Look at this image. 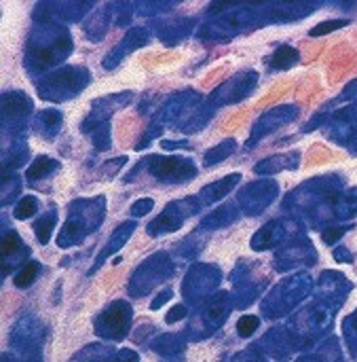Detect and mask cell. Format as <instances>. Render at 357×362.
Returning a JSON list of instances; mask_svg holds the SVG:
<instances>
[{
  "mask_svg": "<svg viewBox=\"0 0 357 362\" xmlns=\"http://www.w3.org/2000/svg\"><path fill=\"white\" fill-rule=\"evenodd\" d=\"M174 273V263L168 252H157L152 256H148L146 261L135 269L131 282H129V291L133 293V297H144L146 293H150L157 284L165 282Z\"/></svg>",
  "mask_w": 357,
  "mask_h": 362,
  "instance_id": "obj_9",
  "label": "cell"
},
{
  "mask_svg": "<svg viewBox=\"0 0 357 362\" xmlns=\"http://www.w3.org/2000/svg\"><path fill=\"white\" fill-rule=\"evenodd\" d=\"M64 125V115L58 109H45L36 115L34 119V132L41 134L47 140H53L60 134V129Z\"/></svg>",
  "mask_w": 357,
  "mask_h": 362,
  "instance_id": "obj_29",
  "label": "cell"
},
{
  "mask_svg": "<svg viewBox=\"0 0 357 362\" xmlns=\"http://www.w3.org/2000/svg\"><path fill=\"white\" fill-rule=\"evenodd\" d=\"M300 236V225L292 218H275L270 223H266L264 227H260L254 238H252V248L254 250H268L275 248L277 244L284 242H292Z\"/></svg>",
  "mask_w": 357,
  "mask_h": 362,
  "instance_id": "obj_17",
  "label": "cell"
},
{
  "mask_svg": "<svg viewBox=\"0 0 357 362\" xmlns=\"http://www.w3.org/2000/svg\"><path fill=\"white\" fill-rule=\"evenodd\" d=\"M34 111L32 98L21 89H11L3 93V132L5 136L17 138L23 136L30 115Z\"/></svg>",
  "mask_w": 357,
  "mask_h": 362,
  "instance_id": "obj_8",
  "label": "cell"
},
{
  "mask_svg": "<svg viewBox=\"0 0 357 362\" xmlns=\"http://www.w3.org/2000/svg\"><path fill=\"white\" fill-rule=\"evenodd\" d=\"M133 309L125 301H115L110 307H106L104 312L95 318V332L104 339H115L121 341L131 324Z\"/></svg>",
  "mask_w": 357,
  "mask_h": 362,
  "instance_id": "obj_13",
  "label": "cell"
},
{
  "mask_svg": "<svg viewBox=\"0 0 357 362\" xmlns=\"http://www.w3.org/2000/svg\"><path fill=\"white\" fill-rule=\"evenodd\" d=\"M74 49L68 25L55 21H34L23 49V66L30 74H49L64 64Z\"/></svg>",
  "mask_w": 357,
  "mask_h": 362,
  "instance_id": "obj_1",
  "label": "cell"
},
{
  "mask_svg": "<svg viewBox=\"0 0 357 362\" xmlns=\"http://www.w3.org/2000/svg\"><path fill=\"white\" fill-rule=\"evenodd\" d=\"M279 195V185L275 183L273 178H260L256 183L245 185L239 195H237V203L243 214L247 216H258L262 214L268 205L277 199Z\"/></svg>",
  "mask_w": 357,
  "mask_h": 362,
  "instance_id": "obj_12",
  "label": "cell"
},
{
  "mask_svg": "<svg viewBox=\"0 0 357 362\" xmlns=\"http://www.w3.org/2000/svg\"><path fill=\"white\" fill-rule=\"evenodd\" d=\"M298 115H300V109L294 106V104H281V106H275V109L266 111L252 125V132H250V138H247L245 146L247 148H254L262 138H266L268 134H273L275 129H279L281 125L292 123Z\"/></svg>",
  "mask_w": 357,
  "mask_h": 362,
  "instance_id": "obj_16",
  "label": "cell"
},
{
  "mask_svg": "<svg viewBox=\"0 0 357 362\" xmlns=\"http://www.w3.org/2000/svg\"><path fill=\"white\" fill-rule=\"evenodd\" d=\"M19 191H21L19 176H15L13 172L11 174H3V199H0L3 208H5V205H11L17 199Z\"/></svg>",
  "mask_w": 357,
  "mask_h": 362,
  "instance_id": "obj_41",
  "label": "cell"
},
{
  "mask_svg": "<svg viewBox=\"0 0 357 362\" xmlns=\"http://www.w3.org/2000/svg\"><path fill=\"white\" fill-rule=\"evenodd\" d=\"M311 289L309 275H296L292 280L281 282L277 289L270 293V297L264 301L262 309L268 316H281L288 309H292L302 297H305Z\"/></svg>",
  "mask_w": 357,
  "mask_h": 362,
  "instance_id": "obj_11",
  "label": "cell"
},
{
  "mask_svg": "<svg viewBox=\"0 0 357 362\" xmlns=\"http://www.w3.org/2000/svg\"><path fill=\"white\" fill-rule=\"evenodd\" d=\"M91 136H93L95 150H108L113 146V127H110V123H104L97 129H93Z\"/></svg>",
  "mask_w": 357,
  "mask_h": 362,
  "instance_id": "obj_43",
  "label": "cell"
},
{
  "mask_svg": "<svg viewBox=\"0 0 357 362\" xmlns=\"http://www.w3.org/2000/svg\"><path fill=\"white\" fill-rule=\"evenodd\" d=\"M349 21L347 19H334V21H323V23H317L315 28H311L309 30V34L311 36H325V34H330V32H334V30H338V28H345Z\"/></svg>",
  "mask_w": 357,
  "mask_h": 362,
  "instance_id": "obj_46",
  "label": "cell"
},
{
  "mask_svg": "<svg viewBox=\"0 0 357 362\" xmlns=\"http://www.w3.org/2000/svg\"><path fill=\"white\" fill-rule=\"evenodd\" d=\"M91 85V72L85 66H62L45 74L36 81L38 98L53 104H62L78 93H82Z\"/></svg>",
  "mask_w": 357,
  "mask_h": 362,
  "instance_id": "obj_4",
  "label": "cell"
},
{
  "mask_svg": "<svg viewBox=\"0 0 357 362\" xmlns=\"http://www.w3.org/2000/svg\"><path fill=\"white\" fill-rule=\"evenodd\" d=\"M152 350H157L163 356H174L184 350V341L180 335H163V337L152 341Z\"/></svg>",
  "mask_w": 357,
  "mask_h": 362,
  "instance_id": "obj_38",
  "label": "cell"
},
{
  "mask_svg": "<svg viewBox=\"0 0 357 362\" xmlns=\"http://www.w3.org/2000/svg\"><path fill=\"white\" fill-rule=\"evenodd\" d=\"M58 225V210L49 208L36 223H34V236L41 244H49L53 236V227Z\"/></svg>",
  "mask_w": 357,
  "mask_h": 362,
  "instance_id": "obj_36",
  "label": "cell"
},
{
  "mask_svg": "<svg viewBox=\"0 0 357 362\" xmlns=\"http://www.w3.org/2000/svg\"><path fill=\"white\" fill-rule=\"evenodd\" d=\"M192 144L186 140H161V148L163 150H178V148H190Z\"/></svg>",
  "mask_w": 357,
  "mask_h": 362,
  "instance_id": "obj_51",
  "label": "cell"
},
{
  "mask_svg": "<svg viewBox=\"0 0 357 362\" xmlns=\"http://www.w3.org/2000/svg\"><path fill=\"white\" fill-rule=\"evenodd\" d=\"M334 256H336V261H341V263H351L353 261V254L347 248H336Z\"/></svg>",
  "mask_w": 357,
  "mask_h": 362,
  "instance_id": "obj_54",
  "label": "cell"
},
{
  "mask_svg": "<svg viewBox=\"0 0 357 362\" xmlns=\"http://www.w3.org/2000/svg\"><path fill=\"white\" fill-rule=\"evenodd\" d=\"M110 23H115V19H113V3L100 7L85 23H82V32H85V36L91 43H100L106 36Z\"/></svg>",
  "mask_w": 357,
  "mask_h": 362,
  "instance_id": "obj_28",
  "label": "cell"
},
{
  "mask_svg": "<svg viewBox=\"0 0 357 362\" xmlns=\"http://www.w3.org/2000/svg\"><path fill=\"white\" fill-rule=\"evenodd\" d=\"M300 166V150H288L281 155H273L268 159H262L254 166L258 176H273L284 170H296Z\"/></svg>",
  "mask_w": 357,
  "mask_h": 362,
  "instance_id": "obj_26",
  "label": "cell"
},
{
  "mask_svg": "<svg viewBox=\"0 0 357 362\" xmlns=\"http://www.w3.org/2000/svg\"><path fill=\"white\" fill-rule=\"evenodd\" d=\"M201 102H203V98H201L199 91H195V89H184V91L172 93V95L157 109V113L152 115L148 129H146L144 136L137 140V144H135V150H144L146 146H150V142L163 134L165 127L172 125V123H176L186 111L197 109Z\"/></svg>",
  "mask_w": 357,
  "mask_h": 362,
  "instance_id": "obj_6",
  "label": "cell"
},
{
  "mask_svg": "<svg viewBox=\"0 0 357 362\" xmlns=\"http://www.w3.org/2000/svg\"><path fill=\"white\" fill-rule=\"evenodd\" d=\"M110 362H137V354L125 350V352H121V354L117 356V360H110Z\"/></svg>",
  "mask_w": 357,
  "mask_h": 362,
  "instance_id": "obj_55",
  "label": "cell"
},
{
  "mask_svg": "<svg viewBox=\"0 0 357 362\" xmlns=\"http://www.w3.org/2000/svg\"><path fill=\"white\" fill-rule=\"evenodd\" d=\"M241 216V208L237 201H227L224 205H220L214 212H209L207 216L201 218L199 227L203 231H214V229H227L233 223H237Z\"/></svg>",
  "mask_w": 357,
  "mask_h": 362,
  "instance_id": "obj_25",
  "label": "cell"
},
{
  "mask_svg": "<svg viewBox=\"0 0 357 362\" xmlns=\"http://www.w3.org/2000/svg\"><path fill=\"white\" fill-rule=\"evenodd\" d=\"M125 163H127V157H125V155H121V157L110 159L108 163H104V166L100 168V174H102V176H115Z\"/></svg>",
  "mask_w": 357,
  "mask_h": 362,
  "instance_id": "obj_49",
  "label": "cell"
},
{
  "mask_svg": "<svg viewBox=\"0 0 357 362\" xmlns=\"http://www.w3.org/2000/svg\"><path fill=\"white\" fill-rule=\"evenodd\" d=\"M131 100H133V91H119V93H110V95H104V98L95 100L91 104V113L85 117V121L80 123V132L91 134L93 129L108 123L110 117H113L115 113L129 106Z\"/></svg>",
  "mask_w": 357,
  "mask_h": 362,
  "instance_id": "obj_15",
  "label": "cell"
},
{
  "mask_svg": "<svg viewBox=\"0 0 357 362\" xmlns=\"http://www.w3.org/2000/svg\"><path fill=\"white\" fill-rule=\"evenodd\" d=\"M338 187L341 180L334 176L309 180V183L300 185L284 199V210L305 214L311 218L313 225L334 218V201L338 197Z\"/></svg>",
  "mask_w": 357,
  "mask_h": 362,
  "instance_id": "obj_2",
  "label": "cell"
},
{
  "mask_svg": "<svg viewBox=\"0 0 357 362\" xmlns=\"http://www.w3.org/2000/svg\"><path fill=\"white\" fill-rule=\"evenodd\" d=\"M27 157H30V146L25 142V134L13 138L3 155V174H11L13 170L21 168L27 161Z\"/></svg>",
  "mask_w": 357,
  "mask_h": 362,
  "instance_id": "obj_30",
  "label": "cell"
},
{
  "mask_svg": "<svg viewBox=\"0 0 357 362\" xmlns=\"http://www.w3.org/2000/svg\"><path fill=\"white\" fill-rule=\"evenodd\" d=\"M95 7V3L91 0H68V3H38L32 11V19L34 21H55V23H74L80 21L91 9Z\"/></svg>",
  "mask_w": 357,
  "mask_h": 362,
  "instance_id": "obj_14",
  "label": "cell"
},
{
  "mask_svg": "<svg viewBox=\"0 0 357 362\" xmlns=\"http://www.w3.org/2000/svg\"><path fill=\"white\" fill-rule=\"evenodd\" d=\"M34 362H43V360H41V356H36V358H34Z\"/></svg>",
  "mask_w": 357,
  "mask_h": 362,
  "instance_id": "obj_56",
  "label": "cell"
},
{
  "mask_svg": "<svg viewBox=\"0 0 357 362\" xmlns=\"http://www.w3.org/2000/svg\"><path fill=\"white\" fill-rule=\"evenodd\" d=\"M135 220H125L123 225H119L115 231H113V236L108 238V244L104 246V250L97 254V258H95V263H93V267L89 269V275H93L102 265H104V261L108 256H113L115 252H119L125 244H127V240L133 236V231H135Z\"/></svg>",
  "mask_w": 357,
  "mask_h": 362,
  "instance_id": "obj_23",
  "label": "cell"
},
{
  "mask_svg": "<svg viewBox=\"0 0 357 362\" xmlns=\"http://www.w3.org/2000/svg\"><path fill=\"white\" fill-rule=\"evenodd\" d=\"M186 316V307L184 305H176V307H172V312L165 316V322L168 324H174V322H178V320H182Z\"/></svg>",
  "mask_w": 357,
  "mask_h": 362,
  "instance_id": "obj_52",
  "label": "cell"
},
{
  "mask_svg": "<svg viewBox=\"0 0 357 362\" xmlns=\"http://www.w3.org/2000/svg\"><path fill=\"white\" fill-rule=\"evenodd\" d=\"M197 25L195 17H182V19H168V21H154L150 28L154 32V36L168 47H174L178 43H182L184 38H188L192 34Z\"/></svg>",
  "mask_w": 357,
  "mask_h": 362,
  "instance_id": "obj_20",
  "label": "cell"
},
{
  "mask_svg": "<svg viewBox=\"0 0 357 362\" xmlns=\"http://www.w3.org/2000/svg\"><path fill=\"white\" fill-rule=\"evenodd\" d=\"M146 170L154 180L163 185H186L190 180H195L199 174L197 163L190 157H182V155H170V157H161V155H150V157L142 159L125 178V183L133 180L137 172Z\"/></svg>",
  "mask_w": 357,
  "mask_h": 362,
  "instance_id": "obj_5",
  "label": "cell"
},
{
  "mask_svg": "<svg viewBox=\"0 0 357 362\" xmlns=\"http://www.w3.org/2000/svg\"><path fill=\"white\" fill-rule=\"evenodd\" d=\"M152 208H154V199L152 197H142V199H137V201L131 203L129 214L133 218H140V216H146Z\"/></svg>",
  "mask_w": 357,
  "mask_h": 362,
  "instance_id": "obj_47",
  "label": "cell"
},
{
  "mask_svg": "<svg viewBox=\"0 0 357 362\" xmlns=\"http://www.w3.org/2000/svg\"><path fill=\"white\" fill-rule=\"evenodd\" d=\"M357 216V187L338 193L336 201H334V218L338 220H349Z\"/></svg>",
  "mask_w": 357,
  "mask_h": 362,
  "instance_id": "obj_34",
  "label": "cell"
},
{
  "mask_svg": "<svg viewBox=\"0 0 357 362\" xmlns=\"http://www.w3.org/2000/svg\"><path fill=\"white\" fill-rule=\"evenodd\" d=\"M345 231H347V227H325L323 234H321V240L325 244H334L345 236Z\"/></svg>",
  "mask_w": 357,
  "mask_h": 362,
  "instance_id": "obj_50",
  "label": "cell"
},
{
  "mask_svg": "<svg viewBox=\"0 0 357 362\" xmlns=\"http://www.w3.org/2000/svg\"><path fill=\"white\" fill-rule=\"evenodd\" d=\"M62 168V163L58 159H53V157H47V155H41V157H36L30 166H27L25 170V178H27V183L30 185H36L38 180L55 174Z\"/></svg>",
  "mask_w": 357,
  "mask_h": 362,
  "instance_id": "obj_32",
  "label": "cell"
},
{
  "mask_svg": "<svg viewBox=\"0 0 357 362\" xmlns=\"http://www.w3.org/2000/svg\"><path fill=\"white\" fill-rule=\"evenodd\" d=\"M235 150H237V140L235 138H227L222 142H218L214 148H209L203 155V166L205 168H214L218 163H222V161H227L231 157Z\"/></svg>",
  "mask_w": 357,
  "mask_h": 362,
  "instance_id": "obj_35",
  "label": "cell"
},
{
  "mask_svg": "<svg viewBox=\"0 0 357 362\" xmlns=\"http://www.w3.org/2000/svg\"><path fill=\"white\" fill-rule=\"evenodd\" d=\"M229 314V295L227 293H220L216 299H211L205 307L203 312L197 320H201V328H205V335L211 332L214 328H218L220 324L224 322Z\"/></svg>",
  "mask_w": 357,
  "mask_h": 362,
  "instance_id": "obj_27",
  "label": "cell"
},
{
  "mask_svg": "<svg viewBox=\"0 0 357 362\" xmlns=\"http://www.w3.org/2000/svg\"><path fill=\"white\" fill-rule=\"evenodd\" d=\"M178 5H180L178 0H152V3H135V15L154 17V15L170 13Z\"/></svg>",
  "mask_w": 357,
  "mask_h": 362,
  "instance_id": "obj_37",
  "label": "cell"
},
{
  "mask_svg": "<svg viewBox=\"0 0 357 362\" xmlns=\"http://www.w3.org/2000/svg\"><path fill=\"white\" fill-rule=\"evenodd\" d=\"M218 113V109L211 104L209 100H203L201 104L195 109V113H192L184 123H180L178 125V129L182 134H197V132H201V129L211 121V117Z\"/></svg>",
  "mask_w": 357,
  "mask_h": 362,
  "instance_id": "obj_31",
  "label": "cell"
},
{
  "mask_svg": "<svg viewBox=\"0 0 357 362\" xmlns=\"http://www.w3.org/2000/svg\"><path fill=\"white\" fill-rule=\"evenodd\" d=\"M172 295H174V293H172L170 289H165V291H163V293H161L154 301H152V305H150V307H152V309H159L163 303H168V301L172 299Z\"/></svg>",
  "mask_w": 357,
  "mask_h": 362,
  "instance_id": "obj_53",
  "label": "cell"
},
{
  "mask_svg": "<svg viewBox=\"0 0 357 362\" xmlns=\"http://www.w3.org/2000/svg\"><path fill=\"white\" fill-rule=\"evenodd\" d=\"M275 261H277V263H275V267H277L279 271H284V269L296 267L300 263L311 265L315 261V252H313L309 242L300 244V240H292L277 252V258H275Z\"/></svg>",
  "mask_w": 357,
  "mask_h": 362,
  "instance_id": "obj_21",
  "label": "cell"
},
{
  "mask_svg": "<svg viewBox=\"0 0 357 362\" xmlns=\"http://www.w3.org/2000/svg\"><path fill=\"white\" fill-rule=\"evenodd\" d=\"M260 320L256 316H241L239 322H237V332L241 335V337H250V335L256 332Z\"/></svg>",
  "mask_w": 357,
  "mask_h": 362,
  "instance_id": "obj_48",
  "label": "cell"
},
{
  "mask_svg": "<svg viewBox=\"0 0 357 362\" xmlns=\"http://www.w3.org/2000/svg\"><path fill=\"white\" fill-rule=\"evenodd\" d=\"M30 256V250L21 242V238L17 236V231L9 229L3 234V240H0V258H3V271L9 273L15 265H19L21 261Z\"/></svg>",
  "mask_w": 357,
  "mask_h": 362,
  "instance_id": "obj_22",
  "label": "cell"
},
{
  "mask_svg": "<svg viewBox=\"0 0 357 362\" xmlns=\"http://www.w3.org/2000/svg\"><path fill=\"white\" fill-rule=\"evenodd\" d=\"M133 15H135V3H113L115 25H129Z\"/></svg>",
  "mask_w": 357,
  "mask_h": 362,
  "instance_id": "obj_44",
  "label": "cell"
},
{
  "mask_svg": "<svg viewBox=\"0 0 357 362\" xmlns=\"http://www.w3.org/2000/svg\"><path fill=\"white\" fill-rule=\"evenodd\" d=\"M239 183H241V174H239V172H233V174L224 176V178L214 180V183L205 185V187L199 191L197 197H199V201H201L203 208H207V205H211V203H216V201H220V199H224L229 193H233Z\"/></svg>",
  "mask_w": 357,
  "mask_h": 362,
  "instance_id": "obj_24",
  "label": "cell"
},
{
  "mask_svg": "<svg viewBox=\"0 0 357 362\" xmlns=\"http://www.w3.org/2000/svg\"><path fill=\"white\" fill-rule=\"evenodd\" d=\"M218 282H220V269L218 267L195 265L188 271L182 289H184V295L190 303H199L203 297H207L218 286Z\"/></svg>",
  "mask_w": 357,
  "mask_h": 362,
  "instance_id": "obj_18",
  "label": "cell"
},
{
  "mask_svg": "<svg viewBox=\"0 0 357 362\" xmlns=\"http://www.w3.org/2000/svg\"><path fill=\"white\" fill-rule=\"evenodd\" d=\"M41 271H43V265H41V263H36V261L25 263V265L21 267V271L13 278V284H15L17 289H27L30 284L36 282V278L41 275Z\"/></svg>",
  "mask_w": 357,
  "mask_h": 362,
  "instance_id": "obj_39",
  "label": "cell"
},
{
  "mask_svg": "<svg viewBox=\"0 0 357 362\" xmlns=\"http://www.w3.org/2000/svg\"><path fill=\"white\" fill-rule=\"evenodd\" d=\"M152 34H154V32H152L150 25H135V28H131V30L121 38V43H119L117 47L110 49V54L104 58V68H106V70H115L129 54H133V51L146 47V45L150 43Z\"/></svg>",
  "mask_w": 357,
  "mask_h": 362,
  "instance_id": "obj_19",
  "label": "cell"
},
{
  "mask_svg": "<svg viewBox=\"0 0 357 362\" xmlns=\"http://www.w3.org/2000/svg\"><path fill=\"white\" fill-rule=\"evenodd\" d=\"M106 218V197H78L68 203V218L58 236L60 248H70L85 242L102 227Z\"/></svg>",
  "mask_w": 357,
  "mask_h": 362,
  "instance_id": "obj_3",
  "label": "cell"
},
{
  "mask_svg": "<svg viewBox=\"0 0 357 362\" xmlns=\"http://www.w3.org/2000/svg\"><path fill=\"white\" fill-rule=\"evenodd\" d=\"M38 210H41V201H38L34 195H25V197H21V199L17 201L15 210H13V216H15L17 220H25V218L34 216Z\"/></svg>",
  "mask_w": 357,
  "mask_h": 362,
  "instance_id": "obj_42",
  "label": "cell"
},
{
  "mask_svg": "<svg viewBox=\"0 0 357 362\" xmlns=\"http://www.w3.org/2000/svg\"><path fill=\"white\" fill-rule=\"evenodd\" d=\"M201 248H203V244H201L199 234H192V236H188L184 242H180V246L176 248V252H178L180 256L192 258V256H197V252H199Z\"/></svg>",
  "mask_w": 357,
  "mask_h": 362,
  "instance_id": "obj_45",
  "label": "cell"
},
{
  "mask_svg": "<svg viewBox=\"0 0 357 362\" xmlns=\"http://www.w3.org/2000/svg\"><path fill=\"white\" fill-rule=\"evenodd\" d=\"M256 85H258V72L243 70V72H237L235 76H231V79L224 81L222 85H218L207 100L220 111L222 106L239 104V102H243L245 98H250L254 93Z\"/></svg>",
  "mask_w": 357,
  "mask_h": 362,
  "instance_id": "obj_10",
  "label": "cell"
},
{
  "mask_svg": "<svg viewBox=\"0 0 357 362\" xmlns=\"http://www.w3.org/2000/svg\"><path fill=\"white\" fill-rule=\"evenodd\" d=\"M110 356H113V350H108V348H104V346L93 343V346L85 348L82 352H78V354L72 358V362H108Z\"/></svg>",
  "mask_w": 357,
  "mask_h": 362,
  "instance_id": "obj_40",
  "label": "cell"
},
{
  "mask_svg": "<svg viewBox=\"0 0 357 362\" xmlns=\"http://www.w3.org/2000/svg\"><path fill=\"white\" fill-rule=\"evenodd\" d=\"M203 210V205L199 201V197H184V199H174L165 205V210L154 216L148 227H146V234L152 236V238H159V236H168V234H174L178 231L190 216H195Z\"/></svg>",
  "mask_w": 357,
  "mask_h": 362,
  "instance_id": "obj_7",
  "label": "cell"
},
{
  "mask_svg": "<svg viewBox=\"0 0 357 362\" xmlns=\"http://www.w3.org/2000/svg\"><path fill=\"white\" fill-rule=\"evenodd\" d=\"M298 62H300V54H298V51L294 47H290V45H281V47H277L270 54L268 68L270 70H288V68L296 66Z\"/></svg>",
  "mask_w": 357,
  "mask_h": 362,
  "instance_id": "obj_33",
  "label": "cell"
}]
</instances>
